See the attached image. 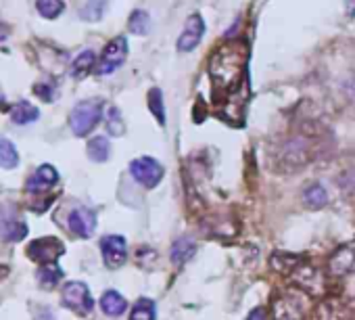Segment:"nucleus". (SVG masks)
<instances>
[{
    "label": "nucleus",
    "instance_id": "f257e3e1",
    "mask_svg": "<svg viewBox=\"0 0 355 320\" xmlns=\"http://www.w3.org/2000/svg\"><path fill=\"white\" fill-rule=\"evenodd\" d=\"M249 59L251 48L247 40L228 38L211 53L207 63L213 107L217 116L230 126H243L251 103Z\"/></svg>",
    "mask_w": 355,
    "mask_h": 320
},
{
    "label": "nucleus",
    "instance_id": "f03ea898",
    "mask_svg": "<svg viewBox=\"0 0 355 320\" xmlns=\"http://www.w3.org/2000/svg\"><path fill=\"white\" fill-rule=\"evenodd\" d=\"M313 151H316V145L309 136H301V134L293 136L278 151V157H276L278 168L282 172H297L311 161Z\"/></svg>",
    "mask_w": 355,
    "mask_h": 320
},
{
    "label": "nucleus",
    "instance_id": "7ed1b4c3",
    "mask_svg": "<svg viewBox=\"0 0 355 320\" xmlns=\"http://www.w3.org/2000/svg\"><path fill=\"white\" fill-rule=\"evenodd\" d=\"M102 120V100L100 98H86V100H80L71 114H69V126H71V132L75 136H88L96 126L98 122Z\"/></svg>",
    "mask_w": 355,
    "mask_h": 320
},
{
    "label": "nucleus",
    "instance_id": "20e7f679",
    "mask_svg": "<svg viewBox=\"0 0 355 320\" xmlns=\"http://www.w3.org/2000/svg\"><path fill=\"white\" fill-rule=\"evenodd\" d=\"M126 59H128V40H126V36H117L104 46V51L96 63V73L111 75L113 71H117L126 63Z\"/></svg>",
    "mask_w": 355,
    "mask_h": 320
},
{
    "label": "nucleus",
    "instance_id": "39448f33",
    "mask_svg": "<svg viewBox=\"0 0 355 320\" xmlns=\"http://www.w3.org/2000/svg\"><path fill=\"white\" fill-rule=\"evenodd\" d=\"M63 305L75 312L78 316H88L94 310V299L90 289L82 281H71L63 287Z\"/></svg>",
    "mask_w": 355,
    "mask_h": 320
},
{
    "label": "nucleus",
    "instance_id": "423d86ee",
    "mask_svg": "<svg viewBox=\"0 0 355 320\" xmlns=\"http://www.w3.org/2000/svg\"><path fill=\"white\" fill-rule=\"evenodd\" d=\"M28 258L40 266H46V264H57V260L65 254V245L63 241H59L57 237H42V239H36L28 245L26 249Z\"/></svg>",
    "mask_w": 355,
    "mask_h": 320
},
{
    "label": "nucleus",
    "instance_id": "0eeeda50",
    "mask_svg": "<svg viewBox=\"0 0 355 320\" xmlns=\"http://www.w3.org/2000/svg\"><path fill=\"white\" fill-rule=\"evenodd\" d=\"M130 174L145 188H155L163 180L165 170L157 159L145 155V157H136V159L130 161Z\"/></svg>",
    "mask_w": 355,
    "mask_h": 320
},
{
    "label": "nucleus",
    "instance_id": "6e6552de",
    "mask_svg": "<svg viewBox=\"0 0 355 320\" xmlns=\"http://www.w3.org/2000/svg\"><path fill=\"white\" fill-rule=\"evenodd\" d=\"M100 254L107 268H122L128 262V243L120 235H107L100 239Z\"/></svg>",
    "mask_w": 355,
    "mask_h": 320
},
{
    "label": "nucleus",
    "instance_id": "1a4fd4ad",
    "mask_svg": "<svg viewBox=\"0 0 355 320\" xmlns=\"http://www.w3.org/2000/svg\"><path fill=\"white\" fill-rule=\"evenodd\" d=\"M205 28L207 26H205L203 15L201 13H190L186 24H184V30H182V34L178 38V53H192L201 44V40L205 36Z\"/></svg>",
    "mask_w": 355,
    "mask_h": 320
},
{
    "label": "nucleus",
    "instance_id": "9d476101",
    "mask_svg": "<svg viewBox=\"0 0 355 320\" xmlns=\"http://www.w3.org/2000/svg\"><path fill=\"white\" fill-rule=\"evenodd\" d=\"M328 272L334 278L355 274V241L343 243L328 260Z\"/></svg>",
    "mask_w": 355,
    "mask_h": 320
},
{
    "label": "nucleus",
    "instance_id": "9b49d317",
    "mask_svg": "<svg viewBox=\"0 0 355 320\" xmlns=\"http://www.w3.org/2000/svg\"><path fill=\"white\" fill-rule=\"evenodd\" d=\"M316 320H355V299H326L316 310Z\"/></svg>",
    "mask_w": 355,
    "mask_h": 320
},
{
    "label": "nucleus",
    "instance_id": "f8f14e48",
    "mask_svg": "<svg viewBox=\"0 0 355 320\" xmlns=\"http://www.w3.org/2000/svg\"><path fill=\"white\" fill-rule=\"evenodd\" d=\"M69 231L80 239H90L96 231V213L88 207H73L67 216Z\"/></svg>",
    "mask_w": 355,
    "mask_h": 320
},
{
    "label": "nucleus",
    "instance_id": "ddd939ff",
    "mask_svg": "<svg viewBox=\"0 0 355 320\" xmlns=\"http://www.w3.org/2000/svg\"><path fill=\"white\" fill-rule=\"evenodd\" d=\"M272 320H303V305L293 295H278L272 301Z\"/></svg>",
    "mask_w": 355,
    "mask_h": 320
},
{
    "label": "nucleus",
    "instance_id": "4468645a",
    "mask_svg": "<svg viewBox=\"0 0 355 320\" xmlns=\"http://www.w3.org/2000/svg\"><path fill=\"white\" fill-rule=\"evenodd\" d=\"M59 182V172L51 166V163H42L32 178L28 180V190L30 193H44L48 188H53Z\"/></svg>",
    "mask_w": 355,
    "mask_h": 320
},
{
    "label": "nucleus",
    "instance_id": "2eb2a0df",
    "mask_svg": "<svg viewBox=\"0 0 355 320\" xmlns=\"http://www.w3.org/2000/svg\"><path fill=\"white\" fill-rule=\"evenodd\" d=\"M197 254V241L192 237H180L174 241L170 258L176 266H184L186 262H190Z\"/></svg>",
    "mask_w": 355,
    "mask_h": 320
},
{
    "label": "nucleus",
    "instance_id": "dca6fc26",
    "mask_svg": "<svg viewBox=\"0 0 355 320\" xmlns=\"http://www.w3.org/2000/svg\"><path fill=\"white\" fill-rule=\"evenodd\" d=\"M100 308L107 316L111 318H117V316H122L126 310H128V301L126 297L120 293V291H104L102 297H100Z\"/></svg>",
    "mask_w": 355,
    "mask_h": 320
},
{
    "label": "nucleus",
    "instance_id": "f3484780",
    "mask_svg": "<svg viewBox=\"0 0 355 320\" xmlns=\"http://www.w3.org/2000/svg\"><path fill=\"white\" fill-rule=\"evenodd\" d=\"M40 118V112L38 107H34L32 103L28 100H19L11 107V120L19 126H26V124H32Z\"/></svg>",
    "mask_w": 355,
    "mask_h": 320
},
{
    "label": "nucleus",
    "instance_id": "a211bd4d",
    "mask_svg": "<svg viewBox=\"0 0 355 320\" xmlns=\"http://www.w3.org/2000/svg\"><path fill=\"white\" fill-rule=\"evenodd\" d=\"M94 67H96V55L92 51H82L71 63V75L75 80H84Z\"/></svg>",
    "mask_w": 355,
    "mask_h": 320
},
{
    "label": "nucleus",
    "instance_id": "6ab92c4d",
    "mask_svg": "<svg viewBox=\"0 0 355 320\" xmlns=\"http://www.w3.org/2000/svg\"><path fill=\"white\" fill-rule=\"evenodd\" d=\"M86 153H88V157L94 163H104L109 159V155H111L109 139L107 136H94V139H90V143L86 147Z\"/></svg>",
    "mask_w": 355,
    "mask_h": 320
},
{
    "label": "nucleus",
    "instance_id": "aec40b11",
    "mask_svg": "<svg viewBox=\"0 0 355 320\" xmlns=\"http://www.w3.org/2000/svg\"><path fill=\"white\" fill-rule=\"evenodd\" d=\"M303 201L309 209H322L328 205V190L320 184V182H313L305 188L303 193Z\"/></svg>",
    "mask_w": 355,
    "mask_h": 320
},
{
    "label": "nucleus",
    "instance_id": "412c9836",
    "mask_svg": "<svg viewBox=\"0 0 355 320\" xmlns=\"http://www.w3.org/2000/svg\"><path fill=\"white\" fill-rule=\"evenodd\" d=\"M0 235H3L5 241L9 243H17L21 239H26L28 235V224L21 220H7V222H0Z\"/></svg>",
    "mask_w": 355,
    "mask_h": 320
},
{
    "label": "nucleus",
    "instance_id": "4be33fe9",
    "mask_svg": "<svg viewBox=\"0 0 355 320\" xmlns=\"http://www.w3.org/2000/svg\"><path fill=\"white\" fill-rule=\"evenodd\" d=\"M36 278L40 281V287L42 289H55L59 285V281L63 278V270L57 264H46V266H40L38 268Z\"/></svg>",
    "mask_w": 355,
    "mask_h": 320
},
{
    "label": "nucleus",
    "instance_id": "5701e85b",
    "mask_svg": "<svg viewBox=\"0 0 355 320\" xmlns=\"http://www.w3.org/2000/svg\"><path fill=\"white\" fill-rule=\"evenodd\" d=\"M104 11H107V0H88L80 9V19L88 24H96L104 17Z\"/></svg>",
    "mask_w": 355,
    "mask_h": 320
},
{
    "label": "nucleus",
    "instance_id": "b1692460",
    "mask_svg": "<svg viewBox=\"0 0 355 320\" xmlns=\"http://www.w3.org/2000/svg\"><path fill=\"white\" fill-rule=\"evenodd\" d=\"M128 30L136 36H147L151 32V15L145 9L132 11V15L128 19Z\"/></svg>",
    "mask_w": 355,
    "mask_h": 320
},
{
    "label": "nucleus",
    "instance_id": "393cba45",
    "mask_svg": "<svg viewBox=\"0 0 355 320\" xmlns=\"http://www.w3.org/2000/svg\"><path fill=\"white\" fill-rule=\"evenodd\" d=\"M130 320H157V305L151 297H140L130 314Z\"/></svg>",
    "mask_w": 355,
    "mask_h": 320
},
{
    "label": "nucleus",
    "instance_id": "a878e982",
    "mask_svg": "<svg viewBox=\"0 0 355 320\" xmlns=\"http://www.w3.org/2000/svg\"><path fill=\"white\" fill-rule=\"evenodd\" d=\"M17 163H19V153L15 145L9 139H0V168L11 170L17 168Z\"/></svg>",
    "mask_w": 355,
    "mask_h": 320
},
{
    "label": "nucleus",
    "instance_id": "bb28decb",
    "mask_svg": "<svg viewBox=\"0 0 355 320\" xmlns=\"http://www.w3.org/2000/svg\"><path fill=\"white\" fill-rule=\"evenodd\" d=\"M149 109L155 116V120L165 126V103H163V92L159 88L149 90Z\"/></svg>",
    "mask_w": 355,
    "mask_h": 320
},
{
    "label": "nucleus",
    "instance_id": "cd10ccee",
    "mask_svg": "<svg viewBox=\"0 0 355 320\" xmlns=\"http://www.w3.org/2000/svg\"><path fill=\"white\" fill-rule=\"evenodd\" d=\"M36 11L44 19H57L59 15H63L65 3L63 0H36Z\"/></svg>",
    "mask_w": 355,
    "mask_h": 320
},
{
    "label": "nucleus",
    "instance_id": "c85d7f7f",
    "mask_svg": "<svg viewBox=\"0 0 355 320\" xmlns=\"http://www.w3.org/2000/svg\"><path fill=\"white\" fill-rule=\"evenodd\" d=\"M104 120H107V128L113 136H122L126 126H124V120H122V112L117 109V107H109V112L104 114Z\"/></svg>",
    "mask_w": 355,
    "mask_h": 320
},
{
    "label": "nucleus",
    "instance_id": "c756f323",
    "mask_svg": "<svg viewBox=\"0 0 355 320\" xmlns=\"http://www.w3.org/2000/svg\"><path fill=\"white\" fill-rule=\"evenodd\" d=\"M34 92H36L42 100H46V103H51V100L55 98V88H53L51 84H36V86H34Z\"/></svg>",
    "mask_w": 355,
    "mask_h": 320
},
{
    "label": "nucleus",
    "instance_id": "7c9ffc66",
    "mask_svg": "<svg viewBox=\"0 0 355 320\" xmlns=\"http://www.w3.org/2000/svg\"><path fill=\"white\" fill-rule=\"evenodd\" d=\"M247 320H268V314H266L264 308H257V310L251 312V316H249Z\"/></svg>",
    "mask_w": 355,
    "mask_h": 320
},
{
    "label": "nucleus",
    "instance_id": "2f4dec72",
    "mask_svg": "<svg viewBox=\"0 0 355 320\" xmlns=\"http://www.w3.org/2000/svg\"><path fill=\"white\" fill-rule=\"evenodd\" d=\"M9 34H11V28H9L5 21H0V42L7 40V38H9Z\"/></svg>",
    "mask_w": 355,
    "mask_h": 320
},
{
    "label": "nucleus",
    "instance_id": "473e14b6",
    "mask_svg": "<svg viewBox=\"0 0 355 320\" xmlns=\"http://www.w3.org/2000/svg\"><path fill=\"white\" fill-rule=\"evenodd\" d=\"M0 98H3V92H0Z\"/></svg>",
    "mask_w": 355,
    "mask_h": 320
}]
</instances>
